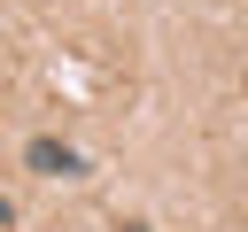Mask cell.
Here are the masks:
<instances>
[{"mask_svg": "<svg viewBox=\"0 0 248 232\" xmlns=\"http://www.w3.org/2000/svg\"><path fill=\"white\" fill-rule=\"evenodd\" d=\"M8 224H16V201H8V193H0V232H8Z\"/></svg>", "mask_w": 248, "mask_h": 232, "instance_id": "2", "label": "cell"}, {"mask_svg": "<svg viewBox=\"0 0 248 232\" xmlns=\"http://www.w3.org/2000/svg\"><path fill=\"white\" fill-rule=\"evenodd\" d=\"M23 170H31V178H78V170H85V155H78L70 139L39 131V139H23Z\"/></svg>", "mask_w": 248, "mask_h": 232, "instance_id": "1", "label": "cell"}]
</instances>
